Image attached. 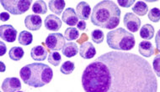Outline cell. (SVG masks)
I'll return each instance as SVG.
<instances>
[{
    "mask_svg": "<svg viewBox=\"0 0 160 92\" xmlns=\"http://www.w3.org/2000/svg\"><path fill=\"white\" fill-rule=\"evenodd\" d=\"M85 92H157L158 80L146 59L127 52H107L82 75Z\"/></svg>",
    "mask_w": 160,
    "mask_h": 92,
    "instance_id": "1",
    "label": "cell"
},
{
    "mask_svg": "<svg viewBox=\"0 0 160 92\" xmlns=\"http://www.w3.org/2000/svg\"><path fill=\"white\" fill-rule=\"evenodd\" d=\"M121 10L115 2L105 0L97 3L91 14V23L95 26L114 30L120 24Z\"/></svg>",
    "mask_w": 160,
    "mask_h": 92,
    "instance_id": "2",
    "label": "cell"
},
{
    "mask_svg": "<svg viewBox=\"0 0 160 92\" xmlns=\"http://www.w3.org/2000/svg\"><path fill=\"white\" fill-rule=\"evenodd\" d=\"M19 76L25 84L34 88L43 87L53 78L52 69L42 63H32L25 65L19 71Z\"/></svg>",
    "mask_w": 160,
    "mask_h": 92,
    "instance_id": "3",
    "label": "cell"
},
{
    "mask_svg": "<svg viewBox=\"0 0 160 92\" xmlns=\"http://www.w3.org/2000/svg\"><path fill=\"white\" fill-rule=\"evenodd\" d=\"M107 44L111 49L121 51H128L134 48L136 44L135 37L131 32L123 28L110 31L106 36Z\"/></svg>",
    "mask_w": 160,
    "mask_h": 92,
    "instance_id": "4",
    "label": "cell"
},
{
    "mask_svg": "<svg viewBox=\"0 0 160 92\" xmlns=\"http://www.w3.org/2000/svg\"><path fill=\"white\" fill-rule=\"evenodd\" d=\"M1 4L7 12L14 15H20L29 10L31 1L26 0H2Z\"/></svg>",
    "mask_w": 160,
    "mask_h": 92,
    "instance_id": "5",
    "label": "cell"
},
{
    "mask_svg": "<svg viewBox=\"0 0 160 92\" xmlns=\"http://www.w3.org/2000/svg\"><path fill=\"white\" fill-rule=\"evenodd\" d=\"M45 43L47 48L52 51L61 50L66 44L65 37L60 33H52V34H48Z\"/></svg>",
    "mask_w": 160,
    "mask_h": 92,
    "instance_id": "6",
    "label": "cell"
},
{
    "mask_svg": "<svg viewBox=\"0 0 160 92\" xmlns=\"http://www.w3.org/2000/svg\"><path fill=\"white\" fill-rule=\"evenodd\" d=\"M123 23L130 32H138L141 26V19L133 13H127L125 14Z\"/></svg>",
    "mask_w": 160,
    "mask_h": 92,
    "instance_id": "7",
    "label": "cell"
},
{
    "mask_svg": "<svg viewBox=\"0 0 160 92\" xmlns=\"http://www.w3.org/2000/svg\"><path fill=\"white\" fill-rule=\"evenodd\" d=\"M0 37L3 40L14 43L16 40L17 30L11 25H3L0 26Z\"/></svg>",
    "mask_w": 160,
    "mask_h": 92,
    "instance_id": "8",
    "label": "cell"
},
{
    "mask_svg": "<svg viewBox=\"0 0 160 92\" xmlns=\"http://www.w3.org/2000/svg\"><path fill=\"white\" fill-rule=\"evenodd\" d=\"M21 82L16 77L6 78L2 83L1 88L3 92H17L21 89Z\"/></svg>",
    "mask_w": 160,
    "mask_h": 92,
    "instance_id": "9",
    "label": "cell"
},
{
    "mask_svg": "<svg viewBox=\"0 0 160 92\" xmlns=\"http://www.w3.org/2000/svg\"><path fill=\"white\" fill-rule=\"evenodd\" d=\"M25 25L29 30L37 31L41 29L42 25V19L39 15L31 14L25 19Z\"/></svg>",
    "mask_w": 160,
    "mask_h": 92,
    "instance_id": "10",
    "label": "cell"
},
{
    "mask_svg": "<svg viewBox=\"0 0 160 92\" xmlns=\"http://www.w3.org/2000/svg\"><path fill=\"white\" fill-rule=\"evenodd\" d=\"M79 54L80 56L85 59V60H90L93 59L96 54V49L93 45V44L90 42H84L79 47Z\"/></svg>",
    "mask_w": 160,
    "mask_h": 92,
    "instance_id": "11",
    "label": "cell"
},
{
    "mask_svg": "<svg viewBox=\"0 0 160 92\" xmlns=\"http://www.w3.org/2000/svg\"><path fill=\"white\" fill-rule=\"evenodd\" d=\"M46 29L52 32H57L62 27V20L54 14H49L44 21Z\"/></svg>",
    "mask_w": 160,
    "mask_h": 92,
    "instance_id": "12",
    "label": "cell"
},
{
    "mask_svg": "<svg viewBox=\"0 0 160 92\" xmlns=\"http://www.w3.org/2000/svg\"><path fill=\"white\" fill-rule=\"evenodd\" d=\"M62 19L66 25L72 26V27L78 25V17L77 15V13L72 8H66V10L64 11L62 14Z\"/></svg>",
    "mask_w": 160,
    "mask_h": 92,
    "instance_id": "13",
    "label": "cell"
},
{
    "mask_svg": "<svg viewBox=\"0 0 160 92\" xmlns=\"http://www.w3.org/2000/svg\"><path fill=\"white\" fill-rule=\"evenodd\" d=\"M76 13L78 17V19L82 20H87L89 18V15L91 14V8L86 2H80L76 7Z\"/></svg>",
    "mask_w": 160,
    "mask_h": 92,
    "instance_id": "14",
    "label": "cell"
},
{
    "mask_svg": "<svg viewBox=\"0 0 160 92\" xmlns=\"http://www.w3.org/2000/svg\"><path fill=\"white\" fill-rule=\"evenodd\" d=\"M31 56L36 61H44L47 57V50L42 45L35 46L31 50Z\"/></svg>",
    "mask_w": 160,
    "mask_h": 92,
    "instance_id": "15",
    "label": "cell"
},
{
    "mask_svg": "<svg viewBox=\"0 0 160 92\" xmlns=\"http://www.w3.org/2000/svg\"><path fill=\"white\" fill-rule=\"evenodd\" d=\"M138 50L142 56L146 58H149L154 54V48L150 41L143 40L140 42L138 45Z\"/></svg>",
    "mask_w": 160,
    "mask_h": 92,
    "instance_id": "16",
    "label": "cell"
},
{
    "mask_svg": "<svg viewBox=\"0 0 160 92\" xmlns=\"http://www.w3.org/2000/svg\"><path fill=\"white\" fill-rule=\"evenodd\" d=\"M50 10L57 15H61L63 12L66 3L63 0H51L48 3Z\"/></svg>",
    "mask_w": 160,
    "mask_h": 92,
    "instance_id": "17",
    "label": "cell"
},
{
    "mask_svg": "<svg viewBox=\"0 0 160 92\" xmlns=\"http://www.w3.org/2000/svg\"><path fill=\"white\" fill-rule=\"evenodd\" d=\"M78 53V47L77 44L73 43V42L67 43L62 48V54L68 58L75 56Z\"/></svg>",
    "mask_w": 160,
    "mask_h": 92,
    "instance_id": "18",
    "label": "cell"
},
{
    "mask_svg": "<svg viewBox=\"0 0 160 92\" xmlns=\"http://www.w3.org/2000/svg\"><path fill=\"white\" fill-rule=\"evenodd\" d=\"M154 32L155 30L153 26L149 24H146L140 30V36L142 39H143L145 40H150V39H153Z\"/></svg>",
    "mask_w": 160,
    "mask_h": 92,
    "instance_id": "19",
    "label": "cell"
},
{
    "mask_svg": "<svg viewBox=\"0 0 160 92\" xmlns=\"http://www.w3.org/2000/svg\"><path fill=\"white\" fill-rule=\"evenodd\" d=\"M133 14H136L139 16H144L148 12V6L143 1H138L134 4L132 8Z\"/></svg>",
    "mask_w": 160,
    "mask_h": 92,
    "instance_id": "20",
    "label": "cell"
},
{
    "mask_svg": "<svg viewBox=\"0 0 160 92\" xmlns=\"http://www.w3.org/2000/svg\"><path fill=\"white\" fill-rule=\"evenodd\" d=\"M19 43L21 45L27 46L30 45L32 41H33V35L31 32H28V31H21L19 34V38H18Z\"/></svg>",
    "mask_w": 160,
    "mask_h": 92,
    "instance_id": "21",
    "label": "cell"
},
{
    "mask_svg": "<svg viewBox=\"0 0 160 92\" xmlns=\"http://www.w3.org/2000/svg\"><path fill=\"white\" fill-rule=\"evenodd\" d=\"M9 58L14 61H19L24 56V49L19 46H14L12 47L9 52H8Z\"/></svg>",
    "mask_w": 160,
    "mask_h": 92,
    "instance_id": "22",
    "label": "cell"
},
{
    "mask_svg": "<svg viewBox=\"0 0 160 92\" xmlns=\"http://www.w3.org/2000/svg\"><path fill=\"white\" fill-rule=\"evenodd\" d=\"M32 11L36 14H45L47 12V4L42 0L36 1L32 5Z\"/></svg>",
    "mask_w": 160,
    "mask_h": 92,
    "instance_id": "23",
    "label": "cell"
},
{
    "mask_svg": "<svg viewBox=\"0 0 160 92\" xmlns=\"http://www.w3.org/2000/svg\"><path fill=\"white\" fill-rule=\"evenodd\" d=\"M64 37L65 39L68 41H72L77 39L79 37V32L78 30L74 27L68 28L65 30V34H64Z\"/></svg>",
    "mask_w": 160,
    "mask_h": 92,
    "instance_id": "24",
    "label": "cell"
},
{
    "mask_svg": "<svg viewBox=\"0 0 160 92\" xmlns=\"http://www.w3.org/2000/svg\"><path fill=\"white\" fill-rule=\"evenodd\" d=\"M75 70V65L74 63L72 61H65V62L62 65L60 71L63 75H70Z\"/></svg>",
    "mask_w": 160,
    "mask_h": 92,
    "instance_id": "25",
    "label": "cell"
},
{
    "mask_svg": "<svg viewBox=\"0 0 160 92\" xmlns=\"http://www.w3.org/2000/svg\"><path fill=\"white\" fill-rule=\"evenodd\" d=\"M62 61L61 54L58 52H51L48 55V62L54 66H58Z\"/></svg>",
    "mask_w": 160,
    "mask_h": 92,
    "instance_id": "26",
    "label": "cell"
},
{
    "mask_svg": "<svg viewBox=\"0 0 160 92\" xmlns=\"http://www.w3.org/2000/svg\"><path fill=\"white\" fill-rule=\"evenodd\" d=\"M91 37L93 42H94L95 44H101L104 41L105 34L102 30H94L91 32Z\"/></svg>",
    "mask_w": 160,
    "mask_h": 92,
    "instance_id": "27",
    "label": "cell"
},
{
    "mask_svg": "<svg viewBox=\"0 0 160 92\" xmlns=\"http://www.w3.org/2000/svg\"><path fill=\"white\" fill-rule=\"evenodd\" d=\"M148 17L150 21L153 23H158L160 20V9L158 8H153L148 12Z\"/></svg>",
    "mask_w": 160,
    "mask_h": 92,
    "instance_id": "28",
    "label": "cell"
},
{
    "mask_svg": "<svg viewBox=\"0 0 160 92\" xmlns=\"http://www.w3.org/2000/svg\"><path fill=\"white\" fill-rule=\"evenodd\" d=\"M152 68L156 76L160 77V54L156 55L152 61Z\"/></svg>",
    "mask_w": 160,
    "mask_h": 92,
    "instance_id": "29",
    "label": "cell"
},
{
    "mask_svg": "<svg viewBox=\"0 0 160 92\" xmlns=\"http://www.w3.org/2000/svg\"><path fill=\"white\" fill-rule=\"evenodd\" d=\"M117 3L122 8H130L131 6L133 5L135 3V0H131V1H122V0H118Z\"/></svg>",
    "mask_w": 160,
    "mask_h": 92,
    "instance_id": "30",
    "label": "cell"
},
{
    "mask_svg": "<svg viewBox=\"0 0 160 92\" xmlns=\"http://www.w3.org/2000/svg\"><path fill=\"white\" fill-rule=\"evenodd\" d=\"M155 44H156L157 49L160 52V30L158 31L155 36Z\"/></svg>",
    "mask_w": 160,
    "mask_h": 92,
    "instance_id": "31",
    "label": "cell"
},
{
    "mask_svg": "<svg viewBox=\"0 0 160 92\" xmlns=\"http://www.w3.org/2000/svg\"><path fill=\"white\" fill-rule=\"evenodd\" d=\"M10 16H9V14H8V12H2L1 14H0V19H1V21L5 22L8 21V19H9Z\"/></svg>",
    "mask_w": 160,
    "mask_h": 92,
    "instance_id": "32",
    "label": "cell"
},
{
    "mask_svg": "<svg viewBox=\"0 0 160 92\" xmlns=\"http://www.w3.org/2000/svg\"><path fill=\"white\" fill-rule=\"evenodd\" d=\"M6 52H7V47L5 46V44L2 41V42L0 43V55L3 56V55L5 54Z\"/></svg>",
    "mask_w": 160,
    "mask_h": 92,
    "instance_id": "33",
    "label": "cell"
},
{
    "mask_svg": "<svg viewBox=\"0 0 160 92\" xmlns=\"http://www.w3.org/2000/svg\"><path fill=\"white\" fill-rule=\"evenodd\" d=\"M86 23L84 20H81V21H78V23L77 25V27H78V30H84L86 29Z\"/></svg>",
    "mask_w": 160,
    "mask_h": 92,
    "instance_id": "34",
    "label": "cell"
},
{
    "mask_svg": "<svg viewBox=\"0 0 160 92\" xmlns=\"http://www.w3.org/2000/svg\"><path fill=\"white\" fill-rule=\"evenodd\" d=\"M1 65H2V70H1V72H3V71H5L6 68L4 67V64L3 62H1Z\"/></svg>",
    "mask_w": 160,
    "mask_h": 92,
    "instance_id": "35",
    "label": "cell"
},
{
    "mask_svg": "<svg viewBox=\"0 0 160 92\" xmlns=\"http://www.w3.org/2000/svg\"><path fill=\"white\" fill-rule=\"evenodd\" d=\"M17 92H23V91H20V90H19V91H17Z\"/></svg>",
    "mask_w": 160,
    "mask_h": 92,
    "instance_id": "36",
    "label": "cell"
}]
</instances>
